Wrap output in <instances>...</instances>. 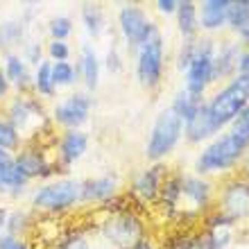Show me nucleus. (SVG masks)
I'll return each instance as SVG.
<instances>
[{
    "mask_svg": "<svg viewBox=\"0 0 249 249\" xmlns=\"http://www.w3.org/2000/svg\"><path fill=\"white\" fill-rule=\"evenodd\" d=\"M215 41L204 36L199 39L197 43V53L190 61V66L186 68V84H184V91L195 95V98H202L204 100V93L209 91V86L215 82L213 79V54H215Z\"/></svg>",
    "mask_w": 249,
    "mask_h": 249,
    "instance_id": "nucleus-12",
    "label": "nucleus"
},
{
    "mask_svg": "<svg viewBox=\"0 0 249 249\" xmlns=\"http://www.w3.org/2000/svg\"><path fill=\"white\" fill-rule=\"evenodd\" d=\"M236 75H243V77H249V50H243L240 57H238V71Z\"/></svg>",
    "mask_w": 249,
    "mask_h": 249,
    "instance_id": "nucleus-42",
    "label": "nucleus"
},
{
    "mask_svg": "<svg viewBox=\"0 0 249 249\" xmlns=\"http://www.w3.org/2000/svg\"><path fill=\"white\" fill-rule=\"evenodd\" d=\"M93 111V98L86 91H72L64 98H59L50 109V123L53 127H59L61 131L82 129Z\"/></svg>",
    "mask_w": 249,
    "mask_h": 249,
    "instance_id": "nucleus-11",
    "label": "nucleus"
},
{
    "mask_svg": "<svg viewBox=\"0 0 249 249\" xmlns=\"http://www.w3.org/2000/svg\"><path fill=\"white\" fill-rule=\"evenodd\" d=\"M215 209L233 224L249 220V179L231 177L215 193Z\"/></svg>",
    "mask_w": 249,
    "mask_h": 249,
    "instance_id": "nucleus-13",
    "label": "nucleus"
},
{
    "mask_svg": "<svg viewBox=\"0 0 249 249\" xmlns=\"http://www.w3.org/2000/svg\"><path fill=\"white\" fill-rule=\"evenodd\" d=\"M79 206V179L54 177L30 193V209L36 215L59 217Z\"/></svg>",
    "mask_w": 249,
    "mask_h": 249,
    "instance_id": "nucleus-5",
    "label": "nucleus"
},
{
    "mask_svg": "<svg viewBox=\"0 0 249 249\" xmlns=\"http://www.w3.org/2000/svg\"><path fill=\"white\" fill-rule=\"evenodd\" d=\"M14 157H16V163L30 184L32 181H39V184L50 181L61 172L53 152H48L43 143H23L14 152Z\"/></svg>",
    "mask_w": 249,
    "mask_h": 249,
    "instance_id": "nucleus-10",
    "label": "nucleus"
},
{
    "mask_svg": "<svg viewBox=\"0 0 249 249\" xmlns=\"http://www.w3.org/2000/svg\"><path fill=\"white\" fill-rule=\"evenodd\" d=\"M102 66H105L111 75H118V72L124 68L123 53H120V48L116 46V43H111V46L107 48V54H105V59H102Z\"/></svg>",
    "mask_w": 249,
    "mask_h": 249,
    "instance_id": "nucleus-37",
    "label": "nucleus"
},
{
    "mask_svg": "<svg viewBox=\"0 0 249 249\" xmlns=\"http://www.w3.org/2000/svg\"><path fill=\"white\" fill-rule=\"evenodd\" d=\"M120 197V179L116 175H98L79 181V204H93L102 206L111 204Z\"/></svg>",
    "mask_w": 249,
    "mask_h": 249,
    "instance_id": "nucleus-16",
    "label": "nucleus"
},
{
    "mask_svg": "<svg viewBox=\"0 0 249 249\" xmlns=\"http://www.w3.org/2000/svg\"><path fill=\"white\" fill-rule=\"evenodd\" d=\"M227 25L238 32L245 25H249V0H229V12H227Z\"/></svg>",
    "mask_w": 249,
    "mask_h": 249,
    "instance_id": "nucleus-31",
    "label": "nucleus"
},
{
    "mask_svg": "<svg viewBox=\"0 0 249 249\" xmlns=\"http://www.w3.org/2000/svg\"><path fill=\"white\" fill-rule=\"evenodd\" d=\"M12 86H9V82H7V77H5V72H2V66H0V109L12 100Z\"/></svg>",
    "mask_w": 249,
    "mask_h": 249,
    "instance_id": "nucleus-40",
    "label": "nucleus"
},
{
    "mask_svg": "<svg viewBox=\"0 0 249 249\" xmlns=\"http://www.w3.org/2000/svg\"><path fill=\"white\" fill-rule=\"evenodd\" d=\"M7 120L18 131L23 143H41V136L53 129L50 111L46 109L43 100L32 93H16L12 100L2 107Z\"/></svg>",
    "mask_w": 249,
    "mask_h": 249,
    "instance_id": "nucleus-3",
    "label": "nucleus"
},
{
    "mask_svg": "<svg viewBox=\"0 0 249 249\" xmlns=\"http://www.w3.org/2000/svg\"><path fill=\"white\" fill-rule=\"evenodd\" d=\"M72 48L71 41H48L46 46V59L57 64V61H71Z\"/></svg>",
    "mask_w": 249,
    "mask_h": 249,
    "instance_id": "nucleus-34",
    "label": "nucleus"
},
{
    "mask_svg": "<svg viewBox=\"0 0 249 249\" xmlns=\"http://www.w3.org/2000/svg\"><path fill=\"white\" fill-rule=\"evenodd\" d=\"M75 32V20L66 14H57L48 20V36L50 41H68Z\"/></svg>",
    "mask_w": 249,
    "mask_h": 249,
    "instance_id": "nucleus-30",
    "label": "nucleus"
},
{
    "mask_svg": "<svg viewBox=\"0 0 249 249\" xmlns=\"http://www.w3.org/2000/svg\"><path fill=\"white\" fill-rule=\"evenodd\" d=\"M30 93L36 95L39 100H53L57 98V86L53 79V61L43 59L39 66L32 68V84H30Z\"/></svg>",
    "mask_w": 249,
    "mask_h": 249,
    "instance_id": "nucleus-24",
    "label": "nucleus"
},
{
    "mask_svg": "<svg viewBox=\"0 0 249 249\" xmlns=\"http://www.w3.org/2000/svg\"><path fill=\"white\" fill-rule=\"evenodd\" d=\"M238 41H240V48L243 50H249V25H245L243 30H238Z\"/></svg>",
    "mask_w": 249,
    "mask_h": 249,
    "instance_id": "nucleus-43",
    "label": "nucleus"
},
{
    "mask_svg": "<svg viewBox=\"0 0 249 249\" xmlns=\"http://www.w3.org/2000/svg\"><path fill=\"white\" fill-rule=\"evenodd\" d=\"M54 249H91V238H89V233L84 229L72 227V229L61 233Z\"/></svg>",
    "mask_w": 249,
    "mask_h": 249,
    "instance_id": "nucleus-32",
    "label": "nucleus"
},
{
    "mask_svg": "<svg viewBox=\"0 0 249 249\" xmlns=\"http://www.w3.org/2000/svg\"><path fill=\"white\" fill-rule=\"evenodd\" d=\"M168 165L152 163L145 170L136 172L129 184V199L136 206H157L163 181L168 179Z\"/></svg>",
    "mask_w": 249,
    "mask_h": 249,
    "instance_id": "nucleus-14",
    "label": "nucleus"
},
{
    "mask_svg": "<svg viewBox=\"0 0 249 249\" xmlns=\"http://www.w3.org/2000/svg\"><path fill=\"white\" fill-rule=\"evenodd\" d=\"M240 53L243 48L238 41H222L220 46H215V54H213V79L215 82L236 77Z\"/></svg>",
    "mask_w": 249,
    "mask_h": 249,
    "instance_id": "nucleus-20",
    "label": "nucleus"
},
{
    "mask_svg": "<svg viewBox=\"0 0 249 249\" xmlns=\"http://www.w3.org/2000/svg\"><path fill=\"white\" fill-rule=\"evenodd\" d=\"M89 147H91V136L84 129L59 131V136L54 138L53 157L57 161V165H59V170L68 172V168H72L86 157Z\"/></svg>",
    "mask_w": 249,
    "mask_h": 249,
    "instance_id": "nucleus-15",
    "label": "nucleus"
},
{
    "mask_svg": "<svg viewBox=\"0 0 249 249\" xmlns=\"http://www.w3.org/2000/svg\"><path fill=\"white\" fill-rule=\"evenodd\" d=\"M227 12H229V0H204L202 5H197L199 30L220 32L227 25Z\"/></svg>",
    "mask_w": 249,
    "mask_h": 249,
    "instance_id": "nucleus-22",
    "label": "nucleus"
},
{
    "mask_svg": "<svg viewBox=\"0 0 249 249\" xmlns=\"http://www.w3.org/2000/svg\"><path fill=\"white\" fill-rule=\"evenodd\" d=\"M118 199L105 206V217L98 222V231L111 247L134 249L147 240V224L143 220L141 206H136L131 199L118 206Z\"/></svg>",
    "mask_w": 249,
    "mask_h": 249,
    "instance_id": "nucleus-2",
    "label": "nucleus"
},
{
    "mask_svg": "<svg viewBox=\"0 0 249 249\" xmlns=\"http://www.w3.org/2000/svg\"><path fill=\"white\" fill-rule=\"evenodd\" d=\"M116 23H118V34L123 36L124 48L131 53H136L145 41H150L159 32V25L150 18V14L136 2L120 5L118 14H116Z\"/></svg>",
    "mask_w": 249,
    "mask_h": 249,
    "instance_id": "nucleus-8",
    "label": "nucleus"
},
{
    "mask_svg": "<svg viewBox=\"0 0 249 249\" xmlns=\"http://www.w3.org/2000/svg\"><path fill=\"white\" fill-rule=\"evenodd\" d=\"M134 54H136L134 68H136V79L141 82V86L157 89L163 82L165 72V41L161 30L150 41H145Z\"/></svg>",
    "mask_w": 249,
    "mask_h": 249,
    "instance_id": "nucleus-9",
    "label": "nucleus"
},
{
    "mask_svg": "<svg viewBox=\"0 0 249 249\" xmlns=\"http://www.w3.org/2000/svg\"><path fill=\"white\" fill-rule=\"evenodd\" d=\"M181 138H184V123L168 107L152 123L150 136L145 143V157L152 163H163V159H168L175 152V147L181 143Z\"/></svg>",
    "mask_w": 249,
    "mask_h": 249,
    "instance_id": "nucleus-7",
    "label": "nucleus"
},
{
    "mask_svg": "<svg viewBox=\"0 0 249 249\" xmlns=\"http://www.w3.org/2000/svg\"><path fill=\"white\" fill-rule=\"evenodd\" d=\"M20 145H23V141H20L18 131L14 129V124L7 120V116L2 113V109H0V150L16 152Z\"/></svg>",
    "mask_w": 249,
    "mask_h": 249,
    "instance_id": "nucleus-33",
    "label": "nucleus"
},
{
    "mask_svg": "<svg viewBox=\"0 0 249 249\" xmlns=\"http://www.w3.org/2000/svg\"><path fill=\"white\" fill-rule=\"evenodd\" d=\"M34 215H36V213H34L32 209H9L5 233L18 236V238H27V233H30L32 227L36 224V217Z\"/></svg>",
    "mask_w": 249,
    "mask_h": 249,
    "instance_id": "nucleus-27",
    "label": "nucleus"
},
{
    "mask_svg": "<svg viewBox=\"0 0 249 249\" xmlns=\"http://www.w3.org/2000/svg\"><path fill=\"white\" fill-rule=\"evenodd\" d=\"M217 136V129L213 120L209 116V109H206V102L199 107V111L184 124V138L190 145H202L206 141H213Z\"/></svg>",
    "mask_w": 249,
    "mask_h": 249,
    "instance_id": "nucleus-21",
    "label": "nucleus"
},
{
    "mask_svg": "<svg viewBox=\"0 0 249 249\" xmlns=\"http://www.w3.org/2000/svg\"><path fill=\"white\" fill-rule=\"evenodd\" d=\"M202 105H204L202 98H195V95H190V93H186V91H179L177 95H175V100H172L170 109L177 113L179 118H181V123L186 124L197 111H199Z\"/></svg>",
    "mask_w": 249,
    "mask_h": 249,
    "instance_id": "nucleus-28",
    "label": "nucleus"
},
{
    "mask_svg": "<svg viewBox=\"0 0 249 249\" xmlns=\"http://www.w3.org/2000/svg\"><path fill=\"white\" fill-rule=\"evenodd\" d=\"M157 206L179 227L202 220L215 206V188L199 175H168Z\"/></svg>",
    "mask_w": 249,
    "mask_h": 249,
    "instance_id": "nucleus-1",
    "label": "nucleus"
},
{
    "mask_svg": "<svg viewBox=\"0 0 249 249\" xmlns=\"http://www.w3.org/2000/svg\"><path fill=\"white\" fill-rule=\"evenodd\" d=\"M249 150V143L236 136L233 131H222L213 141L202 147V152L195 159V175H224L240 165L245 152Z\"/></svg>",
    "mask_w": 249,
    "mask_h": 249,
    "instance_id": "nucleus-4",
    "label": "nucleus"
},
{
    "mask_svg": "<svg viewBox=\"0 0 249 249\" xmlns=\"http://www.w3.org/2000/svg\"><path fill=\"white\" fill-rule=\"evenodd\" d=\"M0 249H32V245H30L27 238L2 233V236H0Z\"/></svg>",
    "mask_w": 249,
    "mask_h": 249,
    "instance_id": "nucleus-39",
    "label": "nucleus"
},
{
    "mask_svg": "<svg viewBox=\"0 0 249 249\" xmlns=\"http://www.w3.org/2000/svg\"><path fill=\"white\" fill-rule=\"evenodd\" d=\"M18 53L23 54V59L32 66V68H34V66H39L41 61L46 59V48L41 46V41H27Z\"/></svg>",
    "mask_w": 249,
    "mask_h": 249,
    "instance_id": "nucleus-36",
    "label": "nucleus"
},
{
    "mask_svg": "<svg viewBox=\"0 0 249 249\" xmlns=\"http://www.w3.org/2000/svg\"><path fill=\"white\" fill-rule=\"evenodd\" d=\"M177 27L181 39H195L199 34V14H197V2L193 0H179L177 7Z\"/></svg>",
    "mask_w": 249,
    "mask_h": 249,
    "instance_id": "nucleus-26",
    "label": "nucleus"
},
{
    "mask_svg": "<svg viewBox=\"0 0 249 249\" xmlns=\"http://www.w3.org/2000/svg\"><path fill=\"white\" fill-rule=\"evenodd\" d=\"M53 79H54L57 91H59V89H72V86H77L79 84L77 64H72V61H57V64H53Z\"/></svg>",
    "mask_w": 249,
    "mask_h": 249,
    "instance_id": "nucleus-29",
    "label": "nucleus"
},
{
    "mask_svg": "<svg viewBox=\"0 0 249 249\" xmlns=\"http://www.w3.org/2000/svg\"><path fill=\"white\" fill-rule=\"evenodd\" d=\"M27 188L30 181L20 172L14 152L0 150V197H20Z\"/></svg>",
    "mask_w": 249,
    "mask_h": 249,
    "instance_id": "nucleus-17",
    "label": "nucleus"
},
{
    "mask_svg": "<svg viewBox=\"0 0 249 249\" xmlns=\"http://www.w3.org/2000/svg\"><path fill=\"white\" fill-rule=\"evenodd\" d=\"M134 249H159V247H157L154 243H152L150 238H147V240H143V243L138 245V247H134Z\"/></svg>",
    "mask_w": 249,
    "mask_h": 249,
    "instance_id": "nucleus-46",
    "label": "nucleus"
},
{
    "mask_svg": "<svg viewBox=\"0 0 249 249\" xmlns=\"http://www.w3.org/2000/svg\"><path fill=\"white\" fill-rule=\"evenodd\" d=\"M197 43H199V36H195V39H181V46L177 50V71L186 72V68L190 66V61H193V57L197 53Z\"/></svg>",
    "mask_w": 249,
    "mask_h": 249,
    "instance_id": "nucleus-35",
    "label": "nucleus"
},
{
    "mask_svg": "<svg viewBox=\"0 0 249 249\" xmlns=\"http://www.w3.org/2000/svg\"><path fill=\"white\" fill-rule=\"evenodd\" d=\"M249 107V77L236 75L231 77L213 98L206 102L209 116L215 124L217 134H222L233 120Z\"/></svg>",
    "mask_w": 249,
    "mask_h": 249,
    "instance_id": "nucleus-6",
    "label": "nucleus"
},
{
    "mask_svg": "<svg viewBox=\"0 0 249 249\" xmlns=\"http://www.w3.org/2000/svg\"><path fill=\"white\" fill-rule=\"evenodd\" d=\"M159 14H163V16H175L177 14V7H179V0H157L154 2Z\"/></svg>",
    "mask_w": 249,
    "mask_h": 249,
    "instance_id": "nucleus-41",
    "label": "nucleus"
},
{
    "mask_svg": "<svg viewBox=\"0 0 249 249\" xmlns=\"http://www.w3.org/2000/svg\"><path fill=\"white\" fill-rule=\"evenodd\" d=\"M79 20H82L86 34L93 39H100L107 32V14L98 2H84L79 7Z\"/></svg>",
    "mask_w": 249,
    "mask_h": 249,
    "instance_id": "nucleus-25",
    "label": "nucleus"
},
{
    "mask_svg": "<svg viewBox=\"0 0 249 249\" xmlns=\"http://www.w3.org/2000/svg\"><path fill=\"white\" fill-rule=\"evenodd\" d=\"M2 72H5L7 82L16 93H30L32 84V66L23 59L20 53H7L2 54Z\"/></svg>",
    "mask_w": 249,
    "mask_h": 249,
    "instance_id": "nucleus-18",
    "label": "nucleus"
},
{
    "mask_svg": "<svg viewBox=\"0 0 249 249\" xmlns=\"http://www.w3.org/2000/svg\"><path fill=\"white\" fill-rule=\"evenodd\" d=\"M77 71H79V82L84 84V91L91 93L100 86V77H102V59H100L98 50L91 43H82L77 54Z\"/></svg>",
    "mask_w": 249,
    "mask_h": 249,
    "instance_id": "nucleus-19",
    "label": "nucleus"
},
{
    "mask_svg": "<svg viewBox=\"0 0 249 249\" xmlns=\"http://www.w3.org/2000/svg\"><path fill=\"white\" fill-rule=\"evenodd\" d=\"M240 177H245V179H249V150L245 152V157H243V161H240Z\"/></svg>",
    "mask_w": 249,
    "mask_h": 249,
    "instance_id": "nucleus-44",
    "label": "nucleus"
},
{
    "mask_svg": "<svg viewBox=\"0 0 249 249\" xmlns=\"http://www.w3.org/2000/svg\"><path fill=\"white\" fill-rule=\"evenodd\" d=\"M229 131H233L236 136H240L243 141H247L249 143V107L229 124Z\"/></svg>",
    "mask_w": 249,
    "mask_h": 249,
    "instance_id": "nucleus-38",
    "label": "nucleus"
},
{
    "mask_svg": "<svg viewBox=\"0 0 249 249\" xmlns=\"http://www.w3.org/2000/svg\"><path fill=\"white\" fill-rule=\"evenodd\" d=\"M25 34L27 23L25 18H7L0 23V50L2 54L7 53H18L25 46Z\"/></svg>",
    "mask_w": 249,
    "mask_h": 249,
    "instance_id": "nucleus-23",
    "label": "nucleus"
},
{
    "mask_svg": "<svg viewBox=\"0 0 249 249\" xmlns=\"http://www.w3.org/2000/svg\"><path fill=\"white\" fill-rule=\"evenodd\" d=\"M7 215H9V209L5 204H0V236L5 233V227H7Z\"/></svg>",
    "mask_w": 249,
    "mask_h": 249,
    "instance_id": "nucleus-45",
    "label": "nucleus"
}]
</instances>
